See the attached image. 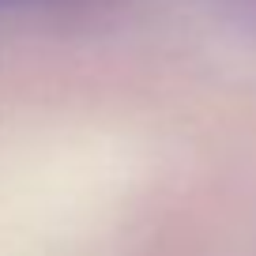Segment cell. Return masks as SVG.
<instances>
[{"label":"cell","instance_id":"6da1fadb","mask_svg":"<svg viewBox=\"0 0 256 256\" xmlns=\"http://www.w3.org/2000/svg\"><path fill=\"white\" fill-rule=\"evenodd\" d=\"M0 4H12V0H0Z\"/></svg>","mask_w":256,"mask_h":256}]
</instances>
